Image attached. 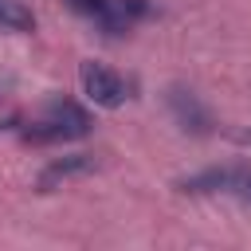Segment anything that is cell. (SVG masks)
<instances>
[{
  "label": "cell",
  "mask_w": 251,
  "mask_h": 251,
  "mask_svg": "<svg viewBox=\"0 0 251 251\" xmlns=\"http://www.w3.org/2000/svg\"><path fill=\"white\" fill-rule=\"evenodd\" d=\"M90 126H94V122H90V114H86L78 102L55 98L51 110H47V118H39V122H31V126L24 129V141H27V145H59V141L86 137Z\"/></svg>",
  "instance_id": "cell-1"
},
{
  "label": "cell",
  "mask_w": 251,
  "mask_h": 251,
  "mask_svg": "<svg viewBox=\"0 0 251 251\" xmlns=\"http://www.w3.org/2000/svg\"><path fill=\"white\" fill-rule=\"evenodd\" d=\"M67 8L102 27L106 35H126L137 20L149 16V0H67Z\"/></svg>",
  "instance_id": "cell-2"
},
{
  "label": "cell",
  "mask_w": 251,
  "mask_h": 251,
  "mask_svg": "<svg viewBox=\"0 0 251 251\" xmlns=\"http://www.w3.org/2000/svg\"><path fill=\"white\" fill-rule=\"evenodd\" d=\"M176 192H188V196H239V200H251V169H204V173H192V176H180L173 184Z\"/></svg>",
  "instance_id": "cell-3"
},
{
  "label": "cell",
  "mask_w": 251,
  "mask_h": 251,
  "mask_svg": "<svg viewBox=\"0 0 251 251\" xmlns=\"http://www.w3.org/2000/svg\"><path fill=\"white\" fill-rule=\"evenodd\" d=\"M165 106H169L173 122H176L184 133H192V137H208V133H216V118H212V110L200 102L196 90L173 82V86L165 90Z\"/></svg>",
  "instance_id": "cell-4"
},
{
  "label": "cell",
  "mask_w": 251,
  "mask_h": 251,
  "mask_svg": "<svg viewBox=\"0 0 251 251\" xmlns=\"http://www.w3.org/2000/svg\"><path fill=\"white\" fill-rule=\"evenodd\" d=\"M78 82H82V94H86L94 106H102V110H118V106L126 102V94H129L126 78H122L114 67L94 63V59H86V63L78 67Z\"/></svg>",
  "instance_id": "cell-5"
},
{
  "label": "cell",
  "mask_w": 251,
  "mask_h": 251,
  "mask_svg": "<svg viewBox=\"0 0 251 251\" xmlns=\"http://www.w3.org/2000/svg\"><path fill=\"white\" fill-rule=\"evenodd\" d=\"M94 157L90 153H67V157H55V161H47L43 165V173L35 176V188L39 192H55V188H63L67 180H78V176H86V173H94Z\"/></svg>",
  "instance_id": "cell-6"
},
{
  "label": "cell",
  "mask_w": 251,
  "mask_h": 251,
  "mask_svg": "<svg viewBox=\"0 0 251 251\" xmlns=\"http://www.w3.org/2000/svg\"><path fill=\"white\" fill-rule=\"evenodd\" d=\"M0 31L31 35V31H35V12H31L24 0H0Z\"/></svg>",
  "instance_id": "cell-7"
},
{
  "label": "cell",
  "mask_w": 251,
  "mask_h": 251,
  "mask_svg": "<svg viewBox=\"0 0 251 251\" xmlns=\"http://www.w3.org/2000/svg\"><path fill=\"white\" fill-rule=\"evenodd\" d=\"M227 137H231L235 145H243V149H251V129H227Z\"/></svg>",
  "instance_id": "cell-8"
}]
</instances>
